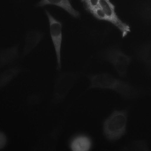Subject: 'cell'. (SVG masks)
Instances as JSON below:
<instances>
[{"label": "cell", "mask_w": 151, "mask_h": 151, "mask_svg": "<svg viewBox=\"0 0 151 151\" xmlns=\"http://www.w3.org/2000/svg\"><path fill=\"white\" fill-rule=\"evenodd\" d=\"M103 57L114 67L119 76L125 77L132 58L116 47H111L106 50L103 54Z\"/></svg>", "instance_id": "3957f363"}, {"label": "cell", "mask_w": 151, "mask_h": 151, "mask_svg": "<svg viewBox=\"0 0 151 151\" xmlns=\"http://www.w3.org/2000/svg\"><path fill=\"white\" fill-rule=\"evenodd\" d=\"M88 89L100 88L112 91L125 99H134L140 92L127 82L118 79L107 73L89 75Z\"/></svg>", "instance_id": "6da1fadb"}, {"label": "cell", "mask_w": 151, "mask_h": 151, "mask_svg": "<svg viewBox=\"0 0 151 151\" xmlns=\"http://www.w3.org/2000/svg\"><path fill=\"white\" fill-rule=\"evenodd\" d=\"M128 117L127 110L114 109L103 119L102 131L107 141L115 143L126 134Z\"/></svg>", "instance_id": "7a4b0ae2"}, {"label": "cell", "mask_w": 151, "mask_h": 151, "mask_svg": "<svg viewBox=\"0 0 151 151\" xmlns=\"http://www.w3.org/2000/svg\"><path fill=\"white\" fill-rule=\"evenodd\" d=\"M136 53L137 58L151 74V42L146 43L139 47Z\"/></svg>", "instance_id": "8fae6325"}, {"label": "cell", "mask_w": 151, "mask_h": 151, "mask_svg": "<svg viewBox=\"0 0 151 151\" xmlns=\"http://www.w3.org/2000/svg\"><path fill=\"white\" fill-rule=\"evenodd\" d=\"M22 71V69L18 67H14L6 69L0 74V79L1 84H6L14 78Z\"/></svg>", "instance_id": "7c38bea8"}, {"label": "cell", "mask_w": 151, "mask_h": 151, "mask_svg": "<svg viewBox=\"0 0 151 151\" xmlns=\"http://www.w3.org/2000/svg\"><path fill=\"white\" fill-rule=\"evenodd\" d=\"M78 74L73 72H65L57 77L56 83L60 87L63 96L72 88L77 81Z\"/></svg>", "instance_id": "52a82bcc"}, {"label": "cell", "mask_w": 151, "mask_h": 151, "mask_svg": "<svg viewBox=\"0 0 151 151\" xmlns=\"http://www.w3.org/2000/svg\"><path fill=\"white\" fill-rule=\"evenodd\" d=\"M6 142V139L5 135L2 133L0 135V148H3L5 145Z\"/></svg>", "instance_id": "2e32d148"}, {"label": "cell", "mask_w": 151, "mask_h": 151, "mask_svg": "<svg viewBox=\"0 0 151 151\" xmlns=\"http://www.w3.org/2000/svg\"><path fill=\"white\" fill-rule=\"evenodd\" d=\"M83 3L85 9L89 12L99 5L100 0H81Z\"/></svg>", "instance_id": "9a60e30c"}, {"label": "cell", "mask_w": 151, "mask_h": 151, "mask_svg": "<svg viewBox=\"0 0 151 151\" xmlns=\"http://www.w3.org/2000/svg\"><path fill=\"white\" fill-rule=\"evenodd\" d=\"M89 12L97 19L107 21V19L105 13L99 5L93 9Z\"/></svg>", "instance_id": "5bb4252c"}, {"label": "cell", "mask_w": 151, "mask_h": 151, "mask_svg": "<svg viewBox=\"0 0 151 151\" xmlns=\"http://www.w3.org/2000/svg\"><path fill=\"white\" fill-rule=\"evenodd\" d=\"M19 45L17 44L0 50V67L9 65L16 60L19 57Z\"/></svg>", "instance_id": "30bf717a"}, {"label": "cell", "mask_w": 151, "mask_h": 151, "mask_svg": "<svg viewBox=\"0 0 151 151\" xmlns=\"http://www.w3.org/2000/svg\"><path fill=\"white\" fill-rule=\"evenodd\" d=\"M99 5L105 13L107 21L111 23L120 31L123 38L126 37L130 32V27L119 18L115 12L114 5L110 0H100Z\"/></svg>", "instance_id": "5b68a950"}, {"label": "cell", "mask_w": 151, "mask_h": 151, "mask_svg": "<svg viewBox=\"0 0 151 151\" xmlns=\"http://www.w3.org/2000/svg\"><path fill=\"white\" fill-rule=\"evenodd\" d=\"M45 12L48 20L50 35L55 52L56 69L59 71L61 68L62 24L60 21L54 17L48 10H45Z\"/></svg>", "instance_id": "277c9868"}, {"label": "cell", "mask_w": 151, "mask_h": 151, "mask_svg": "<svg viewBox=\"0 0 151 151\" xmlns=\"http://www.w3.org/2000/svg\"><path fill=\"white\" fill-rule=\"evenodd\" d=\"M121 149L123 150L146 151L149 150V147L147 142L139 140L132 141Z\"/></svg>", "instance_id": "4fadbf2b"}, {"label": "cell", "mask_w": 151, "mask_h": 151, "mask_svg": "<svg viewBox=\"0 0 151 151\" xmlns=\"http://www.w3.org/2000/svg\"><path fill=\"white\" fill-rule=\"evenodd\" d=\"M48 5L60 8L74 17H78L80 16L79 13L73 7L69 0H40L35 6L42 7Z\"/></svg>", "instance_id": "ba28073f"}, {"label": "cell", "mask_w": 151, "mask_h": 151, "mask_svg": "<svg viewBox=\"0 0 151 151\" xmlns=\"http://www.w3.org/2000/svg\"><path fill=\"white\" fill-rule=\"evenodd\" d=\"M93 145L91 137L82 133L73 135L69 143V148L73 151H89L93 149Z\"/></svg>", "instance_id": "8992f818"}, {"label": "cell", "mask_w": 151, "mask_h": 151, "mask_svg": "<svg viewBox=\"0 0 151 151\" xmlns=\"http://www.w3.org/2000/svg\"><path fill=\"white\" fill-rule=\"evenodd\" d=\"M43 37V34L39 31H31L26 35L23 55L28 54L39 44Z\"/></svg>", "instance_id": "9c48e42d"}]
</instances>
